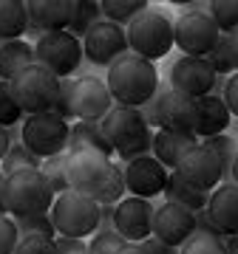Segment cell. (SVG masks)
I'll use <instances>...</instances> for the list:
<instances>
[{"label": "cell", "instance_id": "obj_46", "mask_svg": "<svg viewBox=\"0 0 238 254\" xmlns=\"http://www.w3.org/2000/svg\"><path fill=\"white\" fill-rule=\"evenodd\" d=\"M97 232H114V206L111 203L100 206V226H97Z\"/></svg>", "mask_w": 238, "mask_h": 254}, {"label": "cell", "instance_id": "obj_10", "mask_svg": "<svg viewBox=\"0 0 238 254\" xmlns=\"http://www.w3.org/2000/svg\"><path fill=\"white\" fill-rule=\"evenodd\" d=\"M221 40L219 26L210 14H179L173 23V43L184 57H207Z\"/></svg>", "mask_w": 238, "mask_h": 254}, {"label": "cell", "instance_id": "obj_24", "mask_svg": "<svg viewBox=\"0 0 238 254\" xmlns=\"http://www.w3.org/2000/svg\"><path fill=\"white\" fill-rule=\"evenodd\" d=\"M28 65H34V46L28 40H11L0 46V82H11Z\"/></svg>", "mask_w": 238, "mask_h": 254}, {"label": "cell", "instance_id": "obj_45", "mask_svg": "<svg viewBox=\"0 0 238 254\" xmlns=\"http://www.w3.org/2000/svg\"><path fill=\"white\" fill-rule=\"evenodd\" d=\"M142 246L147 249V254H179V249L176 246H167L165 240H159V237H147V240H142Z\"/></svg>", "mask_w": 238, "mask_h": 254}, {"label": "cell", "instance_id": "obj_1", "mask_svg": "<svg viewBox=\"0 0 238 254\" xmlns=\"http://www.w3.org/2000/svg\"><path fill=\"white\" fill-rule=\"evenodd\" d=\"M105 85H108L111 96H114V105L142 108L159 91V71H156L153 63H147V60L128 51L108 68Z\"/></svg>", "mask_w": 238, "mask_h": 254}, {"label": "cell", "instance_id": "obj_38", "mask_svg": "<svg viewBox=\"0 0 238 254\" xmlns=\"http://www.w3.org/2000/svg\"><path fill=\"white\" fill-rule=\"evenodd\" d=\"M125 243L128 240L117 232H97L88 240V254H119L125 249Z\"/></svg>", "mask_w": 238, "mask_h": 254}, {"label": "cell", "instance_id": "obj_18", "mask_svg": "<svg viewBox=\"0 0 238 254\" xmlns=\"http://www.w3.org/2000/svg\"><path fill=\"white\" fill-rule=\"evenodd\" d=\"M193 232H196V218H193L190 209L179 206V203H170V200H165L162 206L156 209V215H153V237L165 240L167 246L182 249Z\"/></svg>", "mask_w": 238, "mask_h": 254}, {"label": "cell", "instance_id": "obj_26", "mask_svg": "<svg viewBox=\"0 0 238 254\" xmlns=\"http://www.w3.org/2000/svg\"><path fill=\"white\" fill-rule=\"evenodd\" d=\"M165 198L170 200V203H179V206L190 209V212H199V209H207V203H210V192L190 187L182 175L176 173V170H170V175H167V187H165Z\"/></svg>", "mask_w": 238, "mask_h": 254}, {"label": "cell", "instance_id": "obj_6", "mask_svg": "<svg viewBox=\"0 0 238 254\" xmlns=\"http://www.w3.org/2000/svg\"><path fill=\"white\" fill-rule=\"evenodd\" d=\"M57 91H60V79L37 63L28 65L26 71H20L11 79V93H14V99H17V105L23 108L26 116L54 110Z\"/></svg>", "mask_w": 238, "mask_h": 254}, {"label": "cell", "instance_id": "obj_36", "mask_svg": "<svg viewBox=\"0 0 238 254\" xmlns=\"http://www.w3.org/2000/svg\"><path fill=\"white\" fill-rule=\"evenodd\" d=\"M179 254H227V246L221 237L204 235V232H193L187 243L179 249Z\"/></svg>", "mask_w": 238, "mask_h": 254}, {"label": "cell", "instance_id": "obj_47", "mask_svg": "<svg viewBox=\"0 0 238 254\" xmlns=\"http://www.w3.org/2000/svg\"><path fill=\"white\" fill-rule=\"evenodd\" d=\"M227 43H230V57H233V65H236V73H238V31L227 34Z\"/></svg>", "mask_w": 238, "mask_h": 254}, {"label": "cell", "instance_id": "obj_30", "mask_svg": "<svg viewBox=\"0 0 238 254\" xmlns=\"http://www.w3.org/2000/svg\"><path fill=\"white\" fill-rule=\"evenodd\" d=\"M40 173L46 175V181H48V187L54 190V195H63V192L71 190V184H68V153L43 158Z\"/></svg>", "mask_w": 238, "mask_h": 254}, {"label": "cell", "instance_id": "obj_21", "mask_svg": "<svg viewBox=\"0 0 238 254\" xmlns=\"http://www.w3.org/2000/svg\"><path fill=\"white\" fill-rule=\"evenodd\" d=\"M230 116L227 105L221 96H202L199 99V122H196V130H193V136L204 141V138H213V136H221V133H227L230 130Z\"/></svg>", "mask_w": 238, "mask_h": 254}, {"label": "cell", "instance_id": "obj_51", "mask_svg": "<svg viewBox=\"0 0 238 254\" xmlns=\"http://www.w3.org/2000/svg\"><path fill=\"white\" fill-rule=\"evenodd\" d=\"M224 246H227V254H238V235L224 237Z\"/></svg>", "mask_w": 238, "mask_h": 254}, {"label": "cell", "instance_id": "obj_37", "mask_svg": "<svg viewBox=\"0 0 238 254\" xmlns=\"http://www.w3.org/2000/svg\"><path fill=\"white\" fill-rule=\"evenodd\" d=\"M204 60H207V65H210L219 76H233V73H236V65H233V57H230L227 34H221V40L216 43V48H213Z\"/></svg>", "mask_w": 238, "mask_h": 254}, {"label": "cell", "instance_id": "obj_43", "mask_svg": "<svg viewBox=\"0 0 238 254\" xmlns=\"http://www.w3.org/2000/svg\"><path fill=\"white\" fill-rule=\"evenodd\" d=\"M221 99H224V105H227L230 116L238 119V73L227 76V85H224V93H221Z\"/></svg>", "mask_w": 238, "mask_h": 254}, {"label": "cell", "instance_id": "obj_41", "mask_svg": "<svg viewBox=\"0 0 238 254\" xmlns=\"http://www.w3.org/2000/svg\"><path fill=\"white\" fill-rule=\"evenodd\" d=\"M14 254H57V243L51 237H20Z\"/></svg>", "mask_w": 238, "mask_h": 254}, {"label": "cell", "instance_id": "obj_49", "mask_svg": "<svg viewBox=\"0 0 238 254\" xmlns=\"http://www.w3.org/2000/svg\"><path fill=\"white\" fill-rule=\"evenodd\" d=\"M0 215H9V206H6V175L0 173Z\"/></svg>", "mask_w": 238, "mask_h": 254}, {"label": "cell", "instance_id": "obj_23", "mask_svg": "<svg viewBox=\"0 0 238 254\" xmlns=\"http://www.w3.org/2000/svg\"><path fill=\"white\" fill-rule=\"evenodd\" d=\"M80 150H88V153H100L105 158L114 155V147L108 144V138L102 133L100 122H83L77 119L71 125V136H68V153H80Z\"/></svg>", "mask_w": 238, "mask_h": 254}, {"label": "cell", "instance_id": "obj_4", "mask_svg": "<svg viewBox=\"0 0 238 254\" xmlns=\"http://www.w3.org/2000/svg\"><path fill=\"white\" fill-rule=\"evenodd\" d=\"M54 190L40 170H20L6 175V206L11 218L20 215H46L54 206Z\"/></svg>", "mask_w": 238, "mask_h": 254}, {"label": "cell", "instance_id": "obj_31", "mask_svg": "<svg viewBox=\"0 0 238 254\" xmlns=\"http://www.w3.org/2000/svg\"><path fill=\"white\" fill-rule=\"evenodd\" d=\"M100 20H102V9L97 0H77V11H74V20H71V26H68V34L83 40Z\"/></svg>", "mask_w": 238, "mask_h": 254}, {"label": "cell", "instance_id": "obj_29", "mask_svg": "<svg viewBox=\"0 0 238 254\" xmlns=\"http://www.w3.org/2000/svg\"><path fill=\"white\" fill-rule=\"evenodd\" d=\"M40 164H43V158H37L23 141H11L6 158L0 161V173L11 175V173H20V170H40Z\"/></svg>", "mask_w": 238, "mask_h": 254}, {"label": "cell", "instance_id": "obj_52", "mask_svg": "<svg viewBox=\"0 0 238 254\" xmlns=\"http://www.w3.org/2000/svg\"><path fill=\"white\" fill-rule=\"evenodd\" d=\"M233 184H238V155H236V161H233Z\"/></svg>", "mask_w": 238, "mask_h": 254}, {"label": "cell", "instance_id": "obj_3", "mask_svg": "<svg viewBox=\"0 0 238 254\" xmlns=\"http://www.w3.org/2000/svg\"><path fill=\"white\" fill-rule=\"evenodd\" d=\"M125 31H128L130 54L142 57L147 63H156V60L167 57V51H173V46H176L173 43V20L159 9L142 11Z\"/></svg>", "mask_w": 238, "mask_h": 254}, {"label": "cell", "instance_id": "obj_48", "mask_svg": "<svg viewBox=\"0 0 238 254\" xmlns=\"http://www.w3.org/2000/svg\"><path fill=\"white\" fill-rule=\"evenodd\" d=\"M9 147H11L9 130H6V127H0V161H3V158H6V153H9Z\"/></svg>", "mask_w": 238, "mask_h": 254}, {"label": "cell", "instance_id": "obj_5", "mask_svg": "<svg viewBox=\"0 0 238 254\" xmlns=\"http://www.w3.org/2000/svg\"><path fill=\"white\" fill-rule=\"evenodd\" d=\"M51 220L57 226V235L63 237H91L100 226V203L77 190H68L54 198L51 206Z\"/></svg>", "mask_w": 238, "mask_h": 254}, {"label": "cell", "instance_id": "obj_14", "mask_svg": "<svg viewBox=\"0 0 238 254\" xmlns=\"http://www.w3.org/2000/svg\"><path fill=\"white\" fill-rule=\"evenodd\" d=\"M111 164H114L111 158H105L100 153H88V150L68 153V184H71V190L94 198L108 178Z\"/></svg>", "mask_w": 238, "mask_h": 254}, {"label": "cell", "instance_id": "obj_25", "mask_svg": "<svg viewBox=\"0 0 238 254\" xmlns=\"http://www.w3.org/2000/svg\"><path fill=\"white\" fill-rule=\"evenodd\" d=\"M28 26L26 0H0V46L11 40H23Z\"/></svg>", "mask_w": 238, "mask_h": 254}, {"label": "cell", "instance_id": "obj_44", "mask_svg": "<svg viewBox=\"0 0 238 254\" xmlns=\"http://www.w3.org/2000/svg\"><path fill=\"white\" fill-rule=\"evenodd\" d=\"M193 218H196V232H204V235L221 237V240L227 237L219 226H216V220L210 218V212H207V209H199V212H193Z\"/></svg>", "mask_w": 238, "mask_h": 254}, {"label": "cell", "instance_id": "obj_34", "mask_svg": "<svg viewBox=\"0 0 238 254\" xmlns=\"http://www.w3.org/2000/svg\"><path fill=\"white\" fill-rule=\"evenodd\" d=\"M14 223H17L20 237H51V240L57 237V226L48 212L46 215H20L14 218Z\"/></svg>", "mask_w": 238, "mask_h": 254}, {"label": "cell", "instance_id": "obj_13", "mask_svg": "<svg viewBox=\"0 0 238 254\" xmlns=\"http://www.w3.org/2000/svg\"><path fill=\"white\" fill-rule=\"evenodd\" d=\"M122 173H125L128 195L145 198V200H153L159 195H165L167 175H170L165 164L156 161L153 155H142V158H133V161L122 164Z\"/></svg>", "mask_w": 238, "mask_h": 254}, {"label": "cell", "instance_id": "obj_22", "mask_svg": "<svg viewBox=\"0 0 238 254\" xmlns=\"http://www.w3.org/2000/svg\"><path fill=\"white\" fill-rule=\"evenodd\" d=\"M199 144V138L193 133H176V130H153V158L162 161L167 170H176V164L182 161V155L190 147Z\"/></svg>", "mask_w": 238, "mask_h": 254}, {"label": "cell", "instance_id": "obj_7", "mask_svg": "<svg viewBox=\"0 0 238 254\" xmlns=\"http://www.w3.org/2000/svg\"><path fill=\"white\" fill-rule=\"evenodd\" d=\"M23 144L37 155V158H51V155L68 153V136H71V125L60 119L57 113H34V116L23 119Z\"/></svg>", "mask_w": 238, "mask_h": 254}, {"label": "cell", "instance_id": "obj_8", "mask_svg": "<svg viewBox=\"0 0 238 254\" xmlns=\"http://www.w3.org/2000/svg\"><path fill=\"white\" fill-rule=\"evenodd\" d=\"M34 63L51 71L57 79H65L83 63V40H77L68 31L43 34L34 43Z\"/></svg>", "mask_w": 238, "mask_h": 254}, {"label": "cell", "instance_id": "obj_40", "mask_svg": "<svg viewBox=\"0 0 238 254\" xmlns=\"http://www.w3.org/2000/svg\"><path fill=\"white\" fill-rule=\"evenodd\" d=\"M20 243L17 223L11 215H0V254H14Z\"/></svg>", "mask_w": 238, "mask_h": 254}, {"label": "cell", "instance_id": "obj_53", "mask_svg": "<svg viewBox=\"0 0 238 254\" xmlns=\"http://www.w3.org/2000/svg\"><path fill=\"white\" fill-rule=\"evenodd\" d=\"M230 127H233V130L238 133V119H233V122H230Z\"/></svg>", "mask_w": 238, "mask_h": 254}, {"label": "cell", "instance_id": "obj_50", "mask_svg": "<svg viewBox=\"0 0 238 254\" xmlns=\"http://www.w3.org/2000/svg\"><path fill=\"white\" fill-rule=\"evenodd\" d=\"M119 254H147V249L142 243H125V249Z\"/></svg>", "mask_w": 238, "mask_h": 254}, {"label": "cell", "instance_id": "obj_9", "mask_svg": "<svg viewBox=\"0 0 238 254\" xmlns=\"http://www.w3.org/2000/svg\"><path fill=\"white\" fill-rule=\"evenodd\" d=\"M128 48V31L111 20H100L97 26L83 37V57L97 68H111L119 57H125Z\"/></svg>", "mask_w": 238, "mask_h": 254}, {"label": "cell", "instance_id": "obj_20", "mask_svg": "<svg viewBox=\"0 0 238 254\" xmlns=\"http://www.w3.org/2000/svg\"><path fill=\"white\" fill-rule=\"evenodd\" d=\"M210 218L224 235H238V184H219L210 192V203H207Z\"/></svg>", "mask_w": 238, "mask_h": 254}, {"label": "cell", "instance_id": "obj_32", "mask_svg": "<svg viewBox=\"0 0 238 254\" xmlns=\"http://www.w3.org/2000/svg\"><path fill=\"white\" fill-rule=\"evenodd\" d=\"M128 195V187H125V173H122V164H111V173L102 184V190L94 195L97 203H111V206H117L119 200Z\"/></svg>", "mask_w": 238, "mask_h": 254}, {"label": "cell", "instance_id": "obj_39", "mask_svg": "<svg viewBox=\"0 0 238 254\" xmlns=\"http://www.w3.org/2000/svg\"><path fill=\"white\" fill-rule=\"evenodd\" d=\"M51 113H57L60 119H77L74 116V76H65V79H60V91H57V102H54V110Z\"/></svg>", "mask_w": 238, "mask_h": 254}, {"label": "cell", "instance_id": "obj_15", "mask_svg": "<svg viewBox=\"0 0 238 254\" xmlns=\"http://www.w3.org/2000/svg\"><path fill=\"white\" fill-rule=\"evenodd\" d=\"M176 173L182 175L190 187L204 190V192H213L221 184V164H219V158H216V153L207 150L202 141H199L196 147H190V150L182 155V161L176 164Z\"/></svg>", "mask_w": 238, "mask_h": 254}, {"label": "cell", "instance_id": "obj_16", "mask_svg": "<svg viewBox=\"0 0 238 254\" xmlns=\"http://www.w3.org/2000/svg\"><path fill=\"white\" fill-rule=\"evenodd\" d=\"M199 122V99L176 93L167 82H162V102H159V130L193 133Z\"/></svg>", "mask_w": 238, "mask_h": 254}, {"label": "cell", "instance_id": "obj_42", "mask_svg": "<svg viewBox=\"0 0 238 254\" xmlns=\"http://www.w3.org/2000/svg\"><path fill=\"white\" fill-rule=\"evenodd\" d=\"M54 243H57V254H88V243H85L83 237H63V235H57Z\"/></svg>", "mask_w": 238, "mask_h": 254}, {"label": "cell", "instance_id": "obj_17", "mask_svg": "<svg viewBox=\"0 0 238 254\" xmlns=\"http://www.w3.org/2000/svg\"><path fill=\"white\" fill-rule=\"evenodd\" d=\"M111 108H114V96L102 79H97V76L74 79V116L77 119L102 122Z\"/></svg>", "mask_w": 238, "mask_h": 254}, {"label": "cell", "instance_id": "obj_19", "mask_svg": "<svg viewBox=\"0 0 238 254\" xmlns=\"http://www.w3.org/2000/svg\"><path fill=\"white\" fill-rule=\"evenodd\" d=\"M28 17L43 28V34L68 31L77 11V0H28Z\"/></svg>", "mask_w": 238, "mask_h": 254}, {"label": "cell", "instance_id": "obj_33", "mask_svg": "<svg viewBox=\"0 0 238 254\" xmlns=\"http://www.w3.org/2000/svg\"><path fill=\"white\" fill-rule=\"evenodd\" d=\"M207 14H210L213 23L219 26L221 34L238 31V0H210Z\"/></svg>", "mask_w": 238, "mask_h": 254}, {"label": "cell", "instance_id": "obj_27", "mask_svg": "<svg viewBox=\"0 0 238 254\" xmlns=\"http://www.w3.org/2000/svg\"><path fill=\"white\" fill-rule=\"evenodd\" d=\"M100 9H102V20H111V23H117V26L125 28L142 11L150 9V3L147 0H102Z\"/></svg>", "mask_w": 238, "mask_h": 254}, {"label": "cell", "instance_id": "obj_12", "mask_svg": "<svg viewBox=\"0 0 238 254\" xmlns=\"http://www.w3.org/2000/svg\"><path fill=\"white\" fill-rule=\"evenodd\" d=\"M167 85L176 93H184L190 99H202L216 85V71L202 57H179L167 71Z\"/></svg>", "mask_w": 238, "mask_h": 254}, {"label": "cell", "instance_id": "obj_11", "mask_svg": "<svg viewBox=\"0 0 238 254\" xmlns=\"http://www.w3.org/2000/svg\"><path fill=\"white\" fill-rule=\"evenodd\" d=\"M153 215L156 206L150 200L125 195L114 206V232L122 235L128 243H142L153 235Z\"/></svg>", "mask_w": 238, "mask_h": 254}, {"label": "cell", "instance_id": "obj_2", "mask_svg": "<svg viewBox=\"0 0 238 254\" xmlns=\"http://www.w3.org/2000/svg\"><path fill=\"white\" fill-rule=\"evenodd\" d=\"M102 133L108 138V144L114 147V153L128 164L142 155H153V130L147 127L142 119L139 108H125V105H114L100 122Z\"/></svg>", "mask_w": 238, "mask_h": 254}, {"label": "cell", "instance_id": "obj_28", "mask_svg": "<svg viewBox=\"0 0 238 254\" xmlns=\"http://www.w3.org/2000/svg\"><path fill=\"white\" fill-rule=\"evenodd\" d=\"M207 150L216 153L221 164V184H230L233 181V161L238 155V138H233L230 133H221V136H213V138H204L202 141Z\"/></svg>", "mask_w": 238, "mask_h": 254}, {"label": "cell", "instance_id": "obj_35", "mask_svg": "<svg viewBox=\"0 0 238 254\" xmlns=\"http://www.w3.org/2000/svg\"><path fill=\"white\" fill-rule=\"evenodd\" d=\"M23 119H26V113L11 93V82H0V127H6V130L17 127L23 125Z\"/></svg>", "mask_w": 238, "mask_h": 254}]
</instances>
